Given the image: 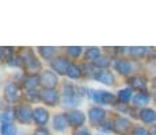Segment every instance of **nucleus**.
Masks as SVG:
<instances>
[{"instance_id":"nucleus-15","label":"nucleus","mask_w":156,"mask_h":135,"mask_svg":"<svg viewBox=\"0 0 156 135\" xmlns=\"http://www.w3.org/2000/svg\"><path fill=\"white\" fill-rule=\"evenodd\" d=\"M140 118L145 123H152L156 120V112L154 110H151V108H144L140 112Z\"/></svg>"},{"instance_id":"nucleus-31","label":"nucleus","mask_w":156,"mask_h":135,"mask_svg":"<svg viewBox=\"0 0 156 135\" xmlns=\"http://www.w3.org/2000/svg\"><path fill=\"white\" fill-rule=\"evenodd\" d=\"M102 124H103V126H99V128H101L102 131H110V130H112V128H113V126L110 124L109 122H106V123H102Z\"/></svg>"},{"instance_id":"nucleus-30","label":"nucleus","mask_w":156,"mask_h":135,"mask_svg":"<svg viewBox=\"0 0 156 135\" xmlns=\"http://www.w3.org/2000/svg\"><path fill=\"white\" fill-rule=\"evenodd\" d=\"M34 135H50V133L45 127H40L34 131Z\"/></svg>"},{"instance_id":"nucleus-6","label":"nucleus","mask_w":156,"mask_h":135,"mask_svg":"<svg viewBox=\"0 0 156 135\" xmlns=\"http://www.w3.org/2000/svg\"><path fill=\"white\" fill-rule=\"evenodd\" d=\"M67 120H68V123H69V126H72V127H80L82 124H84L86 116L82 111L72 110L67 113Z\"/></svg>"},{"instance_id":"nucleus-10","label":"nucleus","mask_w":156,"mask_h":135,"mask_svg":"<svg viewBox=\"0 0 156 135\" xmlns=\"http://www.w3.org/2000/svg\"><path fill=\"white\" fill-rule=\"evenodd\" d=\"M33 119H34V122L37 123V124L44 127L48 123V120H49V112H48L45 108L38 107V108H35L34 112H33Z\"/></svg>"},{"instance_id":"nucleus-1","label":"nucleus","mask_w":156,"mask_h":135,"mask_svg":"<svg viewBox=\"0 0 156 135\" xmlns=\"http://www.w3.org/2000/svg\"><path fill=\"white\" fill-rule=\"evenodd\" d=\"M61 104L65 108H75L79 104V96H77L76 88H73L69 84H65L64 88H62Z\"/></svg>"},{"instance_id":"nucleus-11","label":"nucleus","mask_w":156,"mask_h":135,"mask_svg":"<svg viewBox=\"0 0 156 135\" xmlns=\"http://www.w3.org/2000/svg\"><path fill=\"white\" fill-rule=\"evenodd\" d=\"M41 99L48 106H56L58 103V93H57L55 89H45L42 93H41Z\"/></svg>"},{"instance_id":"nucleus-3","label":"nucleus","mask_w":156,"mask_h":135,"mask_svg":"<svg viewBox=\"0 0 156 135\" xmlns=\"http://www.w3.org/2000/svg\"><path fill=\"white\" fill-rule=\"evenodd\" d=\"M90 97L92 99V101L99 104H114V101H115V96L112 95L110 92L103 91H91Z\"/></svg>"},{"instance_id":"nucleus-22","label":"nucleus","mask_w":156,"mask_h":135,"mask_svg":"<svg viewBox=\"0 0 156 135\" xmlns=\"http://www.w3.org/2000/svg\"><path fill=\"white\" fill-rule=\"evenodd\" d=\"M38 52H40L41 57L45 59H49L53 57V54L56 53L55 47H49V46H44V47H38Z\"/></svg>"},{"instance_id":"nucleus-17","label":"nucleus","mask_w":156,"mask_h":135,"mask_svg":"<svg viewBox=\"0 0 156 135\" xmlns=\"http://www.w3.org/2000/svg\"><path fill=\"white\" fill-rule=\"evenodd\" d=\"M129 120L128 119H125V118H117L115 119V122H114V130L115 131H118V133H125V131L129 128Z\"/></svg>"},{"instance_id":"nucleus-16","label":"nucleus","mask_w":156,"mask_h":135,"mask_svg":"<svg viewBox=\"0 0 156 135\" xmlns=\"http://www.w3.org/2000/svg\"><path fill=\"white\" fill-rule=\"evenodd\" d=\"M40 84H41L40 76H37V74H31V76L25 79V86L27 88V91H34V88L38 86Z\"/></svg>"},{"instance_id":"nucleus-35","label":"nucleus","mask_w":156,"mask_h":135,"mask_svg":"<svg viewBox=\"0 0 156 135\" xmlns=\"http://www.w3.org/2000/svg\"><path fill=\"white\" fill-rule=\"evenodd\" d=\"M154 131H155V134H156V127H155V130H154Z\"/></svg>"},{"instance_id":"nucleus-26","label":"nucleus","mask_w":156,"mask_h":135,"mask_svg":"<svg viewBox=\"0 0 156 135\" xmlns=\"http://www.w3.org/2000/svg\"><path fill=\"white\" fill-rule=\"evenodd\" d=\"M67 53H68V56L69 57H72V58H77V57L82 54V47L69 46V47H67Z\"/></svg>"},{"instance_id":"nucleus-2","label":"nucleus","mask_w":156,"mask_h":135,"mask_svg":"<svg viewBox=\"0 0 156 135\" xmlns=\"http://www.w3.org/2000/svg\"><path fill=\"white\" fill-rule=\"evenodd\" d=\"M20 62L23 64L27 70H37V69H41V64L38 62V59L34 57L30 50H25L20 54Z\"/></svg>"},{"instance_id":"nucleus-34","label":"nucleus","mask_w":156,"mask_h":135,"mask_svg":"<svg viewBox=\"0 0 156 135\" xmlns=\"http://www.w3.org/2000/svg\"><path fill=\"white\" fill-rule=\"evenodd\" d=\"M154 86H155V88H156V79L154 80Z\"/></svg>"},{"instance_id":"nucleus-33","label":"nucleus","mask_w":156,"mask_h":135,"mask_svg":"<svg viewBox=\"0 0 156 135\" xmlns=\"http://www.w3.org/2000/svg\"><path fill=\"white\" fill-rule=\"evenodd\" d=\"M73 135H91L88 133V131L87 130H84V128H82V130H79V131H76V133H75Z\"/></svg>"},{"instance_id":"nucleus-9","label":"nucleus","mask_w":156,"mask_h":135,"mask_svg":"<svg viewBox=\"0 0 156 135\" xmlns=\"http://www.w3.org/2000/svg\"><path fill=\"white\" fill-rule=\"evenodd\" d=\"M105 116H106V111L102 110L99 107H92L91 110L88 111V118H90V122L92 124H99V123L103 122Z\"/></svg>"},{"instance_id":"nucleus-36","label":"nucleus","mask_w":156,"mask_h":135,"mask_svg":"<svg viewBox=\"0 0 156 135\" xmlns=\"http://www.w3.org/2000/svg\"><path fill=\"white\" fill-rule=\"evenodd\" d=\"M121 135H122V134H121Z\"/></svg>"},{"instance_id":"nucleus-32","label":"nucleus","mask_w":156,"mask_h":135,"mask_svg":"<svg viewBox=\"0 0 156 135\" xmlns=\"http://www.w3.org/2000/svg\"><path fill=\"white\" fill-rule=\"evenodd\" d=\"M35 95H37V92L35 91H27V99H30V100H34L35 99Z\"/></svg>"},{"instance_id":"nucleus-7","label":"nucleus","mask_w":156,"mask_h":135,"mask_svg":"<svg viewBox=\"0 0 156 135\" xmlns=\"http://www.w3.org/2000/svg\"><path fill=\"white\" fill-rule=\"evenodd\" d=\"M20 89L16 84H8L4 88V99L7 103H16L19 100Z\"/></svg>"},{"instance_id":"nucleus-8","label":"nucleus","mask_w":156,"mask_h":135,"mask_svg":"<svg viewBox=\"0 0 156 135\" xmlns=\"http://www.w3.org/2000/svg\"><path fill=\"white\" fill-rule=\"evenodd\" d=\"M92 77H94L97 81H99L102 84H106V85H112L114 83V76L112 72L109 70H103V69H101V70H94V73H92Z\"/></svg>"},{"instance_id":"nucleus-27","label":"nucleus","mask_w":156,"mask_h":135,"mask_svg":"<svg viewBox=\"0 0 156 135\" xmlns=\"http://www.w3.org/2000/svg\"><path fill=\"white\" fill-rule=\"evenodd\" d=\"M109 64H110V59L106 58V57H99L98 59L94 61V65L98 68H106V66H109Z\"/></svg>"},{"instance_id":"nucleus-28","label":"nucleus","mask_w":156,"mask_h":135,"mask_svg":"<svg viewBox=\"0 0 156 135\" xmlns=\"http://www.w3.org/2000/svg\"><path fill=\"white\" fill-rule=\"evenodd\" d=\"M130 53L133 54V56L141 57L147 53V47H130Z\"/></svg>"},{"instance_id":"nucleus-23","label":"nucleus","mask_w":156,"mask_h":135,"mask_svg":"<svg viewBox=\"0 0 156 135\" xmlns=\"http://www.w3.org/2000/svg\"><path fill=\"white\" fill-rule=\"evenodd\" d=\"M129 84H130L132 88L134 89H139V91H144L145 89V81H144L143 79H140V77H133V79L129 80Z\"/></svg>"},{"instance_id":"nucleus-21","label":"nucleus","mask_w":156,"mask_h":135,"mask_svg":"<svg viewBox=\"0 0 156 135\" xmlns=\"http://www.w3.org/2000/svg\"><path fill=\"white\" fill-rule=\"evenodd\" d=\"M67 76L69 77V79L76 80L82 76V70H80V68L77 66V65H69V68H68V70H67Z\"/></svg>"},{"instance_id":"nucleus-29","label":"nucleus","mask_w":156,"mask_h":135,"mask_svg":"<svg viewBox=\"0 0 156 135\" xmlns=\"http://www.w3.org/2000/svg\"><path fill=\"white\" fill-rule=\"evenodd\" d=\"M133 135H149V133L145 130V128H143V127H137V128H134Z\"/></svg>"},{"instance_id":"nucleus-4","label":"nucleus","mask_w":156,"mask_h":135,"mask_svg":"<svg viewBox=\"0 0 156 135\" xmlns=\"http://www.w3.org/2000/svg\"><path fill=\"white\" fill-rule=\"evenodd\" d=\"M33 112L34 111H31V108L27 106H19L14 111L16 120L19 123H22V124H29L30 120L33 119Z\"/></svg>"},{"instance_id":"nucleus-13","label":"nucleus","mask_w":156,"mask_h":135,"mask_svg":"<svg viewBox=\"0 0 156 135\" xmlns=\"http://www.w3.org/2000/svg\"><path fill=\"white\" fill-rule=\"evenodd\" d=\"M69 126V123L67 120V115H62V113H58L53 118V128L57 131H64L65 128Z\"/></svg>"},{"instance_id":"nucleus-18","label":"nucleus","mask_w":156,"mask_h":135,"mask_svg":"<svg viewBox=\"0 0 156 135\" xmlns=\"http://www.w3.org/2000/svg\"><path fill=\"white\" fill-rule=\"evenodd\" d=\"M101 57V52L98 47H88L87 49V52L84 53V58L87 61H92L94 62L95 59H98Z\"/></svg>"},{"instance_id":"nucleus-14","label":"nucleus","mask_w":156,"mask_h":135,"mask_svg":"<svg viewBox=\"0 0 156 135\" xmlns=\"http://www.w3.org/2000/svg\"><path fill=\"white\" fill-rule=\"evenodd\" d=\"M114 66H115V70L118 72L119 74H129L132 70L130 64H129L128 61H125V59H118V61H115Z\"/></svg>"},{"instance_id":"nucleus-24","label":"nucleus","mask_w":156,"mask_h":135,"mask_svg":"<svg viewBox=\"0 0 156 135\" xmlns=\"http://www.w3.org/2000/svg\"><path fill=\"white\" fill-rule=\"evenodd\" d=\"M14 118H15V113L11 110H4L3 112H0V122H2L3 124L11 123V120H12Z\"/></svg>"},{"instance_id":"nucleus-12","label":"nucleus","mask_w":156,"mask_h":135,"mask_svg":"<svg viewBox=\"0 0 156 135\" xmlns=\"http://www.w3.org/2000/svg\"><path fill=\"white\" fill-rule=\"evenodd\" d=\"M68 68H69V62L65 58H62V57H58V58L52 61V69L60 74H67Z\"/></svg>"},{"instance_id":"nucleus-20","label":"nucleus","mask_w":156,"mask_h":135,"mask_svg":"<svg viewBox=\"0 0 156 135\" xmlns=\"http://www.w3.org/2000/svg\"><path fill=\"white\" fill-rule=\"evenodd\" d=\"M148 101H149V96L147 93H144V92L137 93L136 96H134V99H133L134 106H145Z\"/></svg>"},{"instance_id":"nucleus-5","label":"nucleus","mask_w":156,"mask_h":135,"mask_svg":"<svg viewBox=\"0 0 156 135\" xmlns=\"http://www.w3.org/2000/svg\"><path fill=\"white\" fill-rule=\"evenodd\" d=\"M40 81H41V85L45 89H53L57 85L58 80H57V76L52 70H44L40 76Z\"/></svg>"},{"instance_id":"nucleus-19","label":"nucleus","mask_w":156,"mask_h":135,"mask_svg":"<svg viewBox=\"0 0 156 135\" xmlns=\"http://www.w3.org/2000/svg\"><path fill=\"white\" fill-rule=\"evenodd\" d=\"M0 134L2 135H16V127H15L12 123L2 124V127H0Z\"/></svg>"},{"instance_id":"nucleus-25","label":"nucleus","mask_w":156,"mask_h":135,"mask_svg":"<svg viewBox=\"0 0 156 135\" xmlns=\"http://www.w3.org/2000/svg\"><path fill=\"white\" fill-rule=\"evenodd\" d=\"M130 96H132V91L130 89H122V91L118 92V100L122 101V103H128L130 100Z\"/></svg>"}]
</instances>
